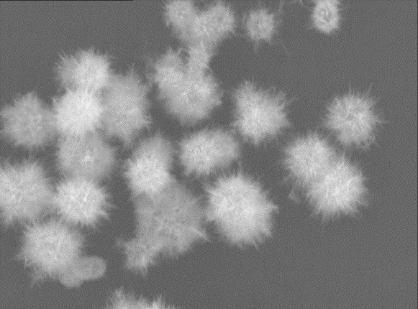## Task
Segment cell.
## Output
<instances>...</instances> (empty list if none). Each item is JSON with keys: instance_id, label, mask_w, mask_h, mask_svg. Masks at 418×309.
<instances>
[{"instance_id": "6da1fadb", "label": "cell", "mask_w": 418, "mask_h": 309, "mask_svg": "<svg viewBox=\"0 0 418 309\" xmlns=\"http://www.w3.org/2000/svg\"><path fill=\"white\" fill-rule=\"evenodd\" d=\"M206 220L240 248L263 244L272 234L277 206L262 185L242 170L222 175L205 187Z\"/></svg>"}, {"instance_id": "7a4b0ae2", "label": "cell", "mask_w": 418, "mask_h": 309, "mask_svg": "<svg viewBox=\"0 0 418 309\" xmlns=\"http://www.w3.org/2000/svg\"><path fill=\"white\" fill-rule=\"evenodd\" d=\"M135 236L160 255L177 258L208 240L199 198L175 181L161 192L133 199Z\"/></svg>"}, {"instance_id": "3957f363", "label": "cell", "mask_w": 418, "mask_h": 309, "mask_svg": "<svg viewBox=\"0 0 418 309\" xmlns=\"http://www.w3.org/2000/svg\"><path fill=\"white\" fill-rule=\"evenodd\" d=\"M82 234L56 218L26 225L16 259L30 270L32 286L58 279L81 256Z\"/></svg>"}, {"instance_id": "277c9868", "label": "cell", "mask_w": 418, "mask_h": 309, "mask_svg": "<svg viewBox=\"0 0 418 309\" xmlns=\"http://www.w3.org/2000/svg\"><path fill=\"white\" fill-rule=\"evenodd\" d=\"M54 187L38 160H6L0 168L1 220L6 228L41 220L51 210Z\"/></svg>"}, {"instance_id": "5b68a950", "label": "cell", "mask_w": 418, "mask_h": 309, "mask_svg": "<svg viewBox=\"0 0 418 309\" xmlns=\"http://www.w3.org/2000/svg\"><path fill=\"white\" fill-rule=\"evenodd\" d=\"M148 89L133 67L124 73H115L101 95V129L107 137L117 139L127 148L150 127Z\"/></svg>"}, {"instance_id": "8992f818", "label": "cell", "mask_w": 418, "mask_h": 309, "mask_svg": "<svg viewBox=\"0 0 418 309\" xmlns=\"http://www.w3.org/2000/svg\"><path fill=\"white\" fill-rule=\"evenodd\" d=\"M304 191L314 214L324 220L355 214L368 197L363 172L344 154H338Z\"/></svg>"}, {"instance_id": "52a82bcc", "label": "cell", "mask_w": 418, "mask_h": 309, "mask_svg": "<svg viewBox=\"0 0 418 309\" xmlns=\"http://www.w3.org/2000/svg\"><path fill=\"white\" fill-rule=\"evenodd\" d=\"M233 100V127L251 144L259 145L274 139L290 126L288 102L279 91L247 80L234 90Z\"/></svg>"}, {"instance_id": "ba28073f", "label": "cell", "mask_w": 418, "mask_h": 309, "mask_svg": "<svg viewBox=\"0 0 418 309\" xmlns=\"http://www.w3.org/2000/svg\"><path fill=\"white\" fill-rule=\"evenodd\" d=\"M382 123L374 98L358 91L336 97L327 108L323 120L340 144L355 148L372 144Z\"/></svg>"}, {"instance_id": "9c48e42d", "label": "cell", "mask_w": 418, "mask_h": 309, "mask_svg": "<svg viewBox=\"0 0 418 309\" xmlns=\"http://www.w3.org/2000/svg\"><path fill=\"white\" fill-rule=\"evenodd\" d=\"M173 155L172 144L160 132L139 143L122 172L133 200L157 194L177 181L171 173Z\"/></svg>"}, {"instance_id": "30bf717a", "label": "cell", "mask_w": 418, "mask_h": 309, "mask_svg": "<svg viewBox=\"0 0 418 309\" xmlns=\"http://www.w3.org/2000/svg\"><path fill=\"white\" fill-rule=\"evenodd\" d=\"M111 208L110 194L99 181L65 176L54 187L51 211L71 226L94 229Z\"/></svg>"}, {"instance_id": "8fae6325", "label": "cell", "mask_w": 418, "mask_h": 309, "mask_svg": "<svg viewBox=\"0 0 418 309\" xmlns=\"http://www.w3.org/2000/svg\"><path fill=\"white\" fill-rule=\"evenodd\" d=\"M2 135L28 150L45 148L57 134L52 108L34 92L15 98L1 111Z\"/></svg>"}, {"instance_id": "7c38bea8", "label": "cell", "mask_w": 418, "mask_h": 309, "mask_svg": "<svg viewBox=\"0 0 418 309\" xmlns=\"http://www.w3.org/2000/svg\"><path fill=\"white\" fill-rule=\"evenodd\" d=\"M159 99L166 110L182 124L191 125L207 118L221 104L222 92L214 77L208 72L188 71L158 89Z\"/></svg>"}, {"instance_id": "4fadbf2b", "label": "cell", "mask_w": 418, "mask_h": 309, "mask_svg": "<svg viewBox=\"0 0 418 309\" xmlns=\"http://www.w3.org/2000/svg\"><path fill=\"white\" fill-rule=\"evenodd\" d=\"M106 137L99 131L60 137L55 153L58 170L65 176L96 181L109 176L117 165V148Z\"/></svg>"}, {"instance_id": "5bb4252c", "label": "cell", "mask_w": 418, "mask_h": 309, "mask_svg": "<svg viewBox=\"0 0 418 309\" xmlns=\"http://www.w3.org/2000/svg\"><path fill=\"white\" fill-rule=\"evenodd\" d=\"M241 154L239 143L222 128L204 129L183 138L179 157L186 176L201 177L226 168Z\"/></svg>"}, {"instance_id": "9a60e30c", "label": "cell", "mask_w": 418, "mask_h": 309, "mask_svg": "<svg viewBox=\"0 0 418 309\" xmlns=\"http://www.w3.org/2000/svg\"><path fill=\"white\" fill-rule=\"evenodd\" d=\"M337 155L329 140L318 133L309 132L299 136L283 151L282 165L287 180L304 191Z\"/></svg>"}, {"instance_id": "2e32d148", "label": "cell", "mask_w": 418, "mask_h": 309, "mask_svg": "<svg viewBox=\"0 0 418 309\" xmlns=\"http://www.w3.org/2000/svg\"><path fill=\"white\" fill-rule=\"evenodd\" d=\"M52 111L60 137L84 136L102 128L103 104L100 93L65 89L53 100Z\"/></svg>"}, {"instance_id": "e0dca14e", "label": "cell", "mask_w": 418, "mask_h": 309, "mask_svg": "<svg viewBox=\"0 0 418 309\" xmlns=\"http://www.w3.org/2000/svg\"><path fill=\"white\" fill-rule=\"evenodd\" d=\"M114 75L109 56L94 48L61 55L56 67V76L60 86L100 94Z\"/></svg>"}, {"instance_id": "ac0fdd59", "label": "cell", "mask_w": 418, "mask_h": 309, "mask_svg": "<svg viewBox=\"0 0 418 309\" xmlns=\"http://www.w3.org/2000/svg\"><path fill=\"white\" fill-rule=\"evenodd\" d=\"M117 244L124 254L125 268L141 275H146L161 256L155 249L135 236L127 240L120 239Z\"/></svg>"}, {"instance_id": "d6986e66", "label": "cell", "mask_w": 418, "mask_h": 309, "mask_svg": "<svg viewBox=\"0 0 418 309\" xmlns=\"http://www.w3.org/2000/svg\"><path fill=\"white\" fill-rule=\"evenodd\" d=\"M278 23V14L276 11H272L265 7H259L248 12L245 17L244 27L248 37L256 47L262 41H272L277 31Z\"/></svg>"}, {"instance_id": "ffe728a7", "label": "cell", "mask_w": 418, "mask_h": 309, "mask_svg": "<svg viewBox=\"0 0 418 309\" xmlns=\"http://www.w3.org/2000/svg\"><path fill=\"white\" fill-rule=\"evenodd\" d=\"M153 73L149 79L160 89L184 74L187 69L181 52L169 47L160 57L151 62Z\"/></svg>"}, {"instance_id": "44dd1931", "label": "cell", "mask_w": 418, "mask_h": 309, "mask_svg": "<svg viewBox=\"0 0 418 309\" xmlns=\"http://www.w3.org/2000/svg\"><path fill=\"white\" fill-rule=\"evenodd\" d=\"M208 29L218 44L236 27V17L231 7L223 1H215L202 10Z\"/></svg>"}, {"instance_id": "7402d4cb", "label": "cell", "mask_w": 418, "mask_h": 309, "mask_svg": "<svg viewBox=\"0 0 418 309\" xmlns=\"http://www.w3.org/2000/svg\"><path fill=\"white\" fill-rule=\"evenodd\" d=\"M342 11L340 1H314L310 14L311 27L323 34L336 32L341 25Z\"/></svg>"}, {"instance_id": "603a6c76", "label": "cell", "mask_w": 418, "mask_h": 309, "mask_svg": "<svg viewBox=\"0 0 418 309\" xmlns=\"http://www.w3.org/2000/svg\"><path fill=\"white\" fill-rule=\"evenodd\" d=\"M199 10L191 1H172L164 6V17L167 25L182 41L186 36Z\"/></svg>"}, {"instance_id": "cb8c5ba5", "label": "cell", "mask_w": 418, "mask_h": 309, "mask_svg": "<svg viewBox=\"0 0 418 309\" xmlns=\"http://www.w3.org/2000/svg\"><path fill=\"white\" fill-rule=\"evenodd\" d=\"M186 46L185 62L187 71L192 73L208 72L217 45L203 41H195L187 43Z\"/></svg>"}, {"instance_id": "d4e9b609", "label": "cell", "mask_w": 418, "mask_h": 309, "mask_svg": "<svg viewBox=\"0 0 418 309\" xmlns=\"http://www.w3.org/2000/svg\"><path fill=\"white\" fill-rule=\"evenodd\" d=\"M107 308H169L161 299L154 300L137 297L122 289L116 290L109 297Z\"/></svg>"}, {"instance_id": "484cf974", "label": "cell", "mask_w": 418, "mask_h": 309, "mask_svg": "<svg viewBox=\"0 0 418 309\" xmlns=\"http://www.w3.org/2000/svg\"><path fill=\"white\" fill-rule=\"evenodd\" d=\"M104 260L97 256H80L70 269L82 282L98 279L106 271Z\"/></svg>"}, {"instance_id": "4316f807", "label": "cell", "mask_w": 418, "mask_h": 309, "mask_svg": "<svg viewBox=\"0 0 418 309\" xmlns=\"http://www.w3.org/2000/svg\"><path fill=\"white\" fill-rule=\"evenodd\" d=\"M58 279L65 286H79L82 282L74 274L70 268L60 275Z\"/></svg>"}]
</instances>
